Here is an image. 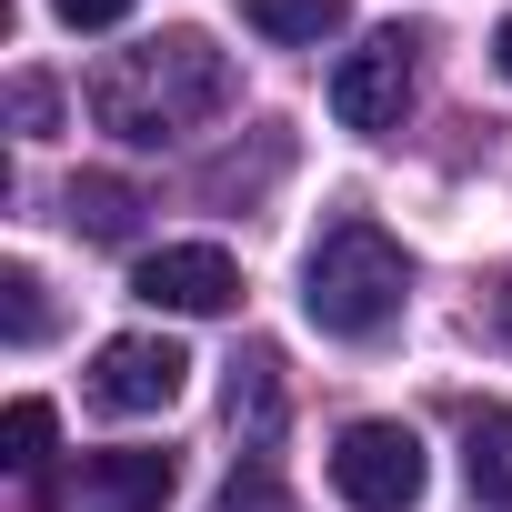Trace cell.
Listing matches in <instances>:
<instances>
[{
	"instance_id": "cell-10",
	"label": "cell",
	"mask_w": 512,
	"mask_h": 512,
	"mask_svg": "<svg viewBox=\"0 0 512 512\" xmlns=\"http://www.w3.org/2000/svg\"><path fill=\"white\" fill-rule=\"evenodd\" d=\"M241 21L262 41H332L352 21V0H241Z\"/></svg>"
},
{
	"instance_id": "cell-12",
	"label": "cell",
	"mask_w": 512,
	"mask_h": 512,
	"mask_svg": "<svg viewBox=\"0 0 512 512\" xmlns=\"http://www.w3.org/2000/svg\"><path fill=\"white\" fill-rule=\"evenodd\" d=\"M272 372H282L272 352H241V362H231V422H241V412H251V432L282 422V382H272Z\"/></svg>"
},
{
	"instance_id": "cell-3",
	"label": "cell",
	"mask_w": 512,
	"mask_h": 512,
	"mask_svg": "<svg viewBox=\"0 0 512 512\" xmlns=\"http://www.w3.org/2000/svg\"><path fill=\"white\" fill-rule=\"evenodd\" d=\"M422 482H432V462H422L412 422H342V442H332V492H342L352 512H412Z\"/></svg>"
},
{
	"instance_id": "cell-6",
	"label": "cell",
	"mask_w": 512,
	"mask_h": 512,
	"mask_svg": "<svg viewBox=\"0 0 512 512\" xmlns=\"http://www.w3.org/2000/svg\"><path fill=\"white\" fill-rule=\"evenodd\" d=\"M131 292L151 312H231L241 302V262H231L221 241H161V251H141Z\"/></svg>"
},
{
	"instance_id": "cell-16",
	"label": "cell",
	"mask_w": 512,
	"mask_h": 512,
	"mask_svg": "<svg viewBox=\"0 0 512 512\" xmlns=\"http://www.w3.org/2000/svg\"><path fill=\"white\" fill-rule=\"evenodd\" d=\"M51 11H61L71 31H121V21H131V0H51Z\"/></svg>"
},
{
	"instance_id": "cell-18",
	"label": "cell",
	"mask_w": 512,
	"mask_h": 512,
	"mask_svg": "<svg viewBox=\"0 0 512 512\" xmlns=\"http://www.w3.org/2000/svg\"><path fill=\"white\" fill-rule=\"evenodd\" d=\"M492 322H502V332H512V282H502V302H492Z\"/></svg>"
},
{
	"instance_id": "cell-11",
	"label": "cell",
	"mask_w": 512,
	"mask_h": 512,
	"mask_svg": "<svg viewBox=\"0 0 512 512\" xmlns=\"http://www.w3.org/2000/svg\"><path fill=\"white\" fill-rule=\"evenodd\" d=\"M51 432H61V412H51L41 392H21L11 422H0V462H11V472H41V462H51Z\"/></svg>"
},
{
	"instance_id": "cell-4",
	"label": "cell",
	"mask_w": 512,
	"mask_h": 512,
	"mask_svg": "<svg viewBox=\"0 0 512 512\" xmlns=\"http://www.w3.org/2000/svg\"><path fill=\"white\" fill-rule=\"evenodd\" d=\"M412 111V31H372L362 51L332 61V121L342 131H392Z\"/></svg>"
},
{
	"instance_id": "cell-15",
	"label": "cell",
	"mask_w": 512,
	"mask_h": 512,
	"mask_svg": "<svg viewBox=\"0 0 512 512\" xmlns=\"http://www.w3.org/2000/svg\"><path fill=\"white\" fill-rule=\"evenodd\" d=\"M11 121H21V141H51V131H61V91H51L41 71H21V81H11Z\"/></svg>"
},
{
	"instance_id": "cell-7",
	"label": "cell",
	"mask_w": 512,
	"mask_h": 512,
	"mask_svg": "<svg viewBox=\"0 0 512 512\" xmlns=\"http://www.w3.org/2000/svg\"><path fill=\"white\" fill-rule=\"evenodd\" d=\"M61 512H161L171 502V452H91L71 492H51Z\"/></svg>"
},
{
	"instance_id": "cell-1",
	"label": "cell",
	"mask_w": 512,
	"mask_h": 512,
	"mask_svg": "<svg viewBox=\"0 0 512 512\" xmlns=\"http://www.w3.org/2000/svg\"><path fill=\"white\" fill-rule=\"evenodd\" d=\"M231 61L201 41V31H161V41H141V51H111L101 71H91V121L111 131V141H131V151H161V141H181L191 121H211V111H231Z\"/></svg>"
},
{
	"instance_id": "cell-9",
	"label": "cell",
	"mask_w": 512,
	"mask_h": 512,
	"mask_svg": "<svg viewBox=\"0 0 512 512\" xmlns=\"http://www.w3.org/2000/svg\"><path fill=\"white\" fill-rule=\"evenodd\" d=\"M61 211H71V231H91V241H131V231H141V191L111 181V171H81V181L61 191Z\"/></svg>"
},
{
	"instance_id": "cell-8",
	"label": "cell",
	"mask_w": 512,
	"mask_h": 512,
	"mask_svg": "<svg viewBox=\"0 0 512 512\" xmlns=\"http://www.w3.org/2000/svg\"><path fill=\"white\" fill-rule=\"evenodd\" d=\"M462 482H472V502L512 512V402L462 412Z\"/></svg>"
},
{
	"instance_id": "cell-2",
	"label": "cell",
	"mask_w": 512,
	"mask_h": 512,
	"mask_svg": "<svg viewBox=\"0 0 512 512\" xmlns=\"http://www.w3.org/2000/svg\"><path fill=\"white\" fill-rule=\"evenodd\" d=\"M402 292H412V262H402V241L362 211H342L322 241H312V262H302V312L312 332L332 342H372L402 322Z\"/></svg>"
},
{
	"instance_id": "cell-5",
	"label": "cell",
	"mask_w": 512,
	"mask_h": 512,
	"mask_svg": "<svg viewBox=\"0 0 512 512\" xmlns=\"http://www.w3.org/2000/svg\"><path fill=\"white\" fill-rule=\"evenodd\" d=\"M181 382H191V352L161 342V332H121V342L91 352V402L121 412V422H131V412H171Z\"/></svg>"
},
{
	"instance_id": "cell-14",
	"label": "cell",
	"mask_w": 512,
	"mask_h": 512,
	"mask_svg": "<svg viewBox=\"0 0 512 512\" xmlns=\"http://www.w3.org/2000/svg\"><path fill=\"white\" fill-rule=\"evenodd\" d=\"M0 302H11V342L31 352L51 332V302H41V272H0Z\"/></svg>"
},
{
	"instance_id": "cell-17",
	"label": "cell",
	"mask_w": 512,
	"mask_h": 512,
	"mask_svg": "<svg viewBox=\"0 0 512 512\" xmlns=\"http://www.w3.org/2000/svg\"><path fill=\"white\" fill-rule=\"evenodd\" d=\"M492 61H502V81H512V21H502V31H492Z\"/></svg>"
},
{
	"instance_id": "cell-13",
	"label": "cell",
	"mask_w": 512,
	"mask_h": 512,
	"mask_svg": "<svg viewBox=\"0 0 512 512\" xmlns=\"http://www.w3.org/2000/svg\"><path fill=\"white\" fill-rule=\"evenodd\" d=\"M211 512H302V502L282 492V472H272V462H241V472L221 482V502H211Z\"/></svg>"
}]
</instances>
